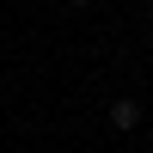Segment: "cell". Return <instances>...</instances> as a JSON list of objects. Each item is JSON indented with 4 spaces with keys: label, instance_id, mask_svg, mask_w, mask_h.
I'll use <instances>...</instances> for the list:
<instances>
[{
    "label": "cell",
    "instance_id": "1",
    "mask_svg": "<svg viewBox=\"0 0 153 153\" xmlns=\"http://www.w3.org/2000/svg\"><path fill=\"white\" fill-rule=\"evenodd\" d=\"M110 123H117V129H135V123H141V104H135V98H117V104H110Z\"/></svg>",
    "mask_w": 153,
    "mask_h": 153
},
{
    "label": "cell",
    "instance_id": "2",
    "mask_svg": "<svg viewBox=\"0 0 153 153\" xmlns=\"http://www.w3.org/2000/svg\"><path fill=\"white\" fill-rule=\"evenodd\" d=\"M147 55H153V43H147Z\"/></svg>",
    "mask_w": 153,
    "mask_h": 153
}]
</instances>
